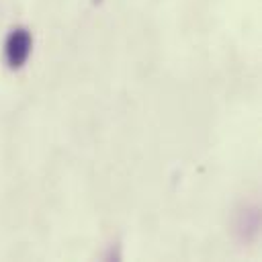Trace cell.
<instances>
[{
    "mask_svg": "<svg viewBox=\"0 0 262 262\" xmlns=\"http://www.w3.org/2000/svg\"><path fill=\"white\" fill-rule=\"evenodd\" d=\"M31 45H33V39L27 29L16 27L8 33L6 43H4V55L12 70H18L27 63V59L31 55Z\"/></svg>",
    "mask_w": 262,
    "mask_h": 262,
    "instance_id": "obj_1",
    "label": "cell"
},
{
    "mask_svg": "<svg viewBox=\"0 0 262 262\" xmlns=\"http://www.w3.org/2000/svg\"><path fill=\"white\" fill-rule=\"evenodd\" d=\"M92 2H94V4H100V2H102V0H92Z\"/></svg>",
    "mask_w": 262,
    "mask_h": 262,
    "instance_id": "obj_2",
    "label": "cell"
}]
</instances>
